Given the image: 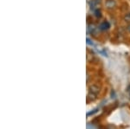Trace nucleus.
<instances>
[{"mask_svg":"<svg viewBox=\"0 0 130 129\" xmlns=\"http://www.w3.org/2000/svg\"><path fill=\"white\" fill-rule=\"evenodd\" d=\"M89 93H92L94 95H97L100 92V88L98 86H96V85H91V86H89Z\"/></svg>","mask_w":130,"mask_h":129,"instance_id":"f257e3e1","label":"nucleus"},{"mask_svg":"<svg viewBox=\"0 0 130 129\" xmlns=\"http://www.w3.org/2000/svg\"><path fill=\"white\" fill-rule=\"evenodd\" d=\"M109 28V24L108 22H103L100 24L99 29L101 30H107Z\"/></svg>","mask_w":130,"mask_h":129,"instance_id":"f03ea898","label":"nucleus"},{"mask_svg":"<svg viewBox=\"0 0 130 129\" xmlns=\"http://www.w3.org/2000/svg\"><path fill=\"white\" fill-rule=\"evenodd\" d=\"M98 4H100V0L98 1V0H92V1H90L89 5H90V8H91L92 10L95 9L96 7H97Z\"/></svg>","mask_w":130,"mask_h":129,"instance_id":"7ed1b4c3","label":"nucleus"},{"mask_svg":"<svg viewBox=\"0 0 130 129\" xmlns=\"http://www.w3.org/2000/svg\"><path fill=\"white\" fill-rule=\"evenodd\" d=\"M115 3L114 0H108V1L106 2V6L108 8H113L115 6Z\"/></svg>","mask_w":130,"mask_h":129,"instance_id":"20e7f679","label":"nucleus"},{"mask_svg":"<svg viewBox=\"0 0 130 129\" xmlns=\"http://www.w3.org/2000/svg\"><path fill=\"white\" fill-rule=\"evenodd\" d=\"M95 95H94V94H92V93H89V95H88V97H89V100H91V101H94V100L95 99Z\"/></svg>","mask_w":130,"mask_h":129,"instance_id":"39448f33","label":"nucleus"},{"mask_svg":"<svg viewBox=\"0 0 130 129\" xmlns=\"http://www.w3.org/2000/svg\"><path fill=\"white\" fill-rule=\"evenodd\" d=\"M95 25H89V31L90 33H94L95 32Z\"/></svg>","mask_w":130,"mask_h":129,"instance_id":"423d86ee","label":"nucleus"},{"mask_svg":"<svg viewBox=\"0 0 130 129\" xmlns=\"http://www.w3.org/2000/svg\"><path fill=\"white\" fill-rule=\"evenodd\" d=\"M95 16H97V17H100V16H101V11L99 10H96L95 11Z\"/></svg>","mask_w":130,"mask_h":129,"instance_id":"0eeeda50","label":"nucleus"},{"mask_svg":"<svg viewBox=\"0 0 130 129\" xmlns=\"http://www.w3.org/2000/svg\"><path fill=\"white\" fill-rule=\"evenodd\" d=\"M87 43H88V44H89V45H91V46H92V45H93V42H92L91 40H90V39L89 38V37H88V38H87Z\"/></svg>","mask_w":130,"mask_h":129,"instance_id":"6e6552de","label":"nucleus"},{"mask_svg":"<svg viewBox=\"0 0 130 129\" xmlns=\"http://www.w3.org/2000/svg\"><path fill=\"white\" fill-rule=\"evenodd\" d=\"M96 112H97V109H95V110H93L92 112H90V113H88L87 114H88V116H89V115H90V114H93L96 113Z\"/></svg>","mask_w":130,"mask_h":129,"instance_id":"1a4fd4ad","label":"nucleus"},{"mask_svg":"<svg viewBox=\"0 0 130 129\" xmlns=\"http://www.w3.org/2000/svg\"><path fill=\"white\" fill-rule=\"evenodd\" d=\"M127 30H128V32H130V24H129V25L128 26H127Z\"/></svg>","mask_w":130,"mask_h":129,"instance_id":"9d476101","label":"nucleus"}]
</instances>
